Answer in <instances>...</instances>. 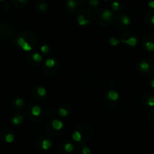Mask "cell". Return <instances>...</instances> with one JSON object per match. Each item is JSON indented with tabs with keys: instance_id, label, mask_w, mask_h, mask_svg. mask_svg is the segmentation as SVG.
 <instances>
[{
	"instance_id": "cell-1",
	"label": "cell",
	"mask_w": 154,
	"mask_h": 154,
	"mask_svg": "<svg viewBox=\"0 0 154 154\" xmlns=\"http://www.w3.org/2000/svg\"><path fill=\"white\" fill-rule=\"evenodd\" d=\"M102 18L104 20H106V21H110L113 18V14H112L111 11H109V10H104L103 12H102Z\"/></svg>"
},
{
	"instance_id": "cell-2",
	"label": "cell",
	"mask_w": 154,
	"mask_h": 154,
	"mask_svg": "<svg viewBox=\"0 0 154 154\" xmlns=\"http://www.w3.org/2000/svg\"><path fill=\"white\" fill-rule=\"evenodd\" d=\"M121 41L123 43L127 44H128L130 46H135L137 44V43H138V41H137V39L135 37H131V38H129L127 40H121Z\"/></svg>"
},
{
	"instance_id": "cell-3",
	"label": "cell",
	"mask_w": 154,
	"mask_h": 154,
	"mask_svg": "<svg viewBox=\"0 0 154 154\" xmlns=\"http://www.w3.org/2000/svg\"><path fill=\"white\" fill-rule=\"evenodd\" d=\"M52 126L54 129L56 130H60L63 126V124L61 121L58 120H53L52 121Z\"/></svg>"
},
{
	"instance_id": "cell-4",
	"label": "cell",
	"mask_w": 154,
	"mask_h": 154,
	"mask_svg": "<svg viewBox=\"0 0 154 154\" xmlns=\"http://www.w3.org/2000/svg\"><path fill=\"white\" fill-rule=\"evenodd\" d=\"M108 96L110 100L116 101L118 99H119V94H118L116 91L111 90V91H109V92L108 94Z\"/></svg>"
},
{
	"instance_id": "cell-5",
	"label": "cell",
	"mask_w": 154,
	"mask_h": 154,
	"mask_svg": "<svg viewBox=\"0 0 154 154\" xmlns=\"http://www.w3.org/2000/svg\"><path fill=\"white\" fill-rule=\"evenodd\" d=\"M139 68L141 71H143V72H147V71L150 68V65L147 62L143 61V62H141L140 63Z\"/></svg>"
},
{
	"instance_id": "cell-6",
	"label": "cell",
	"mask_w": 154,
	"mask_h": 154,
	"mask_svg": "<svg viewBox=\"0 0 154 154\" xmlns=\"http://www.w3.org/2000/svg\"><path fill=\"white\" fill-rule=\"evenodd\" d=\"M41 108L39 106H34L31 110L32 114L35 116H38L41 114Z\"/></svg>"
},
{
	"instance_id": "cell-7",
	"label": "cell",
	"mask_w": 154,
	"mask_h": 154,
	"mask_svg": "<svg viewBox=\"0 0 154 154\" xmlns=\"http://www.w3.org/2000/svg\"><path fill=\"white\" fill-rule=\"evenodd\" d=\"M23 120V117L21 115H17L16 116H14L12 119V123L15 125H19L20 123H22Z\"/></svg>"
},
{
	"instance_id": "cell-8",
	"label": "cell",
	"mask_w": 154,
	"mask_h": 154,
	"mask_svg": "<svg viewBox=\"0 0 154 154\" xmlns=\"http://www.w3.org/2000/svg\"><path fill=\"white\" fill-rule=\"evenodd\" d=\"M51 145H52V144L49 140H44L42 141V146L41 147L44 150H48L51 147Z\"/></svg>"
},
{
	"instance_id": "cell-9",
	"label": "cell",
	"mask_w": 154,
	"mask_h": 154,
	"mask_svg": "<svg viewBox=\"0 0 154 154\" xmlns=\"http://www.w3.org/2000/svg\"><path fill=\"white\" fill-rule=\"evenodd\" d=\"M77 20H78V23H79V24L81 25V26H84V25H86L87 24V23H90L89 20H85L84 17L83 16V15H80L77 17Z\"/></svg>"
},
{
	"instance_id": "cell-10",
	"label": "cell",
	"mask_w": 154,
	"mask_h": 154,
	"mask_svg": "<svg viewBox=\"0 0 154 154\" xmlns=\"http://www.w3.org/2000/svg\"><path fill=\"white\" fill-rule=\"evenodd\" d=\"M66 4L70 9H75L77 6V2L75 0H68Z\"/></svg>"
},
{
	"instance_id": "cell-11",
	"label": "cell",
	"mask_w": 154,
	"mask_h": 154,
	"mask_svg": "<svg viewBox=\"0 0 154 154\" xmlns=\"http://www.w3.org/2000/svg\"><path fill=\"white\" fill-rule=\"evenodd\" d=\"M72 138H73V139L75 141H81V138H82V136H81V134L79 132H77V131H75L74 133H73V135H72Z\"/></svg>"
},
{
	"instance_id": "cell-12",
	"label": "cell",
	"mask_w": 154,
	"mask_h": 154,
	"mask_svg": "<svg viewBox=\"0 0 154 154\" xmlns=\"http://www.w3.org/2000/svg\"><path fill=\"white\" fill-rule=\"evenodd\" d=\"M46 65L48 67V68H53L56 65V62L54 60H53V59H49V60H47L45 63Z\"/></svg>"
},
{
	"instance_id": "cell-13",
	"label": "cell",
	"mask_w": 154,
	"mask_h": 154,
	"mask_svg": "<svg viewBox=\"0 0 154 154\" xmlns=\"http://www.w3.org/2000/svg\"><path fill=\"white\" fill-rule=\"evenodd\" d=\"M146 48L149 51H154V44L151 41H147L145 44Z\"/></svg>"
},
{
	"instance_id": "cell-14",
	"label": "cell",
	"mask_w": 154,
	"mask_h": 154,
	"mask_svg": "<svg viewBox=\"0 0 154 154\" xmlns=\"http://www.w3.org/2000/svg\"><path fill=\"white\" fill-rule=\"evenodd\" d=\"M32 59H33V60L35 61V62H40L42 60V56L38 53H35L32 55Z\"/></svg>"
},
{
	"instance_id": "cell-15",
	"label": "cell",
	"mask_w": 154,
	"mask_h": 154,
	"mask_svg": "<svg viewBox=\"0 0 154 154\" xmlns=\"http://www.w3.org/2000/svg\"><path fill=\"white\" fill-rule=\"evenodd\" d=\"M65 150L66 152L71 153V152H72L73 150H74V146L71 143H67L65 146Z\"/></svg>"
},
{
	"instance_id": "cell-16",
	"label": "cell",
	"mask_w": 154,
	"mask_h": 154,
	"mask_svg": "<svg viewBox=\"0 0 154 154\" xmlns=\"http://www.w3.org/2000/svg\"><path fill=\"white\" fill-rule=\"evenodd\" d=\"M14 136L12 134L9 133L5 136V141L8 143H11V142L14 141Z\"/></svg>"
},
{
	"instance_id": "cell-17",
	"label": "cell",
	"mask_w": 154,
	"mask_h": 154,
	"mask_svg": "<svg viewBox=\"0 0 154 154\" xmlns=\"http://www.w3.org/2000/svg\"><path fill=\"white\" fill-rule=\"evenodd\" d=\"M14 104L18 108H21L22 106L24 104V101H23V99H17L14 101Z\"/></svg>"
},
{
	"instance_id": "cell-18",
	"label": "cell",
	"mask_w": 154,
	"mask_h": 154,
	"mask_svg": "<svg viewBox=\"0 0 154 154\" xmlns=\"http://www.w3.org/2000/svg\"><path fill=\"white\" fill-rule=\"evenodd\" d=\"M37 93L40 96H44L46 95V90L44 87H39L37 90Z\"/></svg>"
},
{
	"instance_id": "cell-19",
	"label": "cell",
	"mask_w": 154,
	"mask_h": 154,
	"mask_svg": "<svg viewBox=\"0 0 154 154\" xmlns=\"http://www.w3.org/2000/svg\"><path fill=\"white\" fill-rule=\"evenodd\" d=\"M121 21L125 26H127L130 23V19L127 16H123L121 18Z\"/></svg>"
},
{
	"instance_id": "cell-20",
	"label": "cell",
	"mask_w": 154,
	"mask_h": 154,
	"mask_svg": "<svg viewBox=\"0 0 154 154\" xmlns=\"http://www.w3.org/2000/svg\"><path fill=\"white\" fill-rule=\"evenodd\" d=\"M120 41H121L117 40V39H116V38H110V44H111V45H113V46H116Z\"/></svg>"
},
{
	"instance_id": "cell-21",
	"label": "cell",
	"mask_w": 154,
	"mask_h": 154,
	"mask_svg": "<svg viewBox=\"0 0 154 154\" xmlns=\"http://www.w3.org/2000/svg\"><path fill=\"white\" fill-rule=\"evenodd\" d=\"M59 113H60V114L62 116H65L68 115V112L66 109L65 108H60V110H59Z\"/></svg>"
},
{
	"instance_id": "cell-22",
	"label": "cell",
	"mask_w": 154,
	"mask_h": 154,
	"mask_svg": "<svg viewBox=\"0 0 154 154\" xmlns=\"http://www.w3.org/2000/svg\"><path fill=\"white\" fill-rule=\"evenodd\" d=\"M112 8L114 11H118V10L120 9V3L117 2H113V4H112Z\"/></svg>"
},
{
	"instance_id": "cell-23",
	"label": "cell",
	"mask_w": 154,
	"mask_h": 154,
	"mask_svg": "<svg viewBox=\"0 0 154 154\" xmlns=\"http://www.w3.org/2000/svg\"><path fill=\"white\" fill-rule=\"evenodd\" d=\"M41 51L44 53H47V52L49 51V47H47V45H44L41 47Z\"/></svg>"
},
{
	"instance_id": "cell-24",
	"label": "cell",
	"mask_w": 154,
	"mask_h": 154,
	"mask_svg": "<svg viewBox=\"0 0 154 154\" xmlns=\"http://www.w3.org/2000/svg\"><path fill=\"white\" fill-rule=\"evenodd\" d=\"M148 105H150V107H153L154 106V97H150L149 99H148Z\"/></svg>"
},
{
	"instance_id": "cell-25",
	"label": "cell",
	"mask_w": 154,
	"mask_h": 154,
	"mask_svg": "<svg viewBox=\"0 0 154 154\" xmlns=\"http://www.w3.org/2000/svg\"><path fill=\"white\" fill-rule=\"evenodd\" d=\"M82 152H83V154H90V148H88L87 147H84L82 150Z\"/></svg>"
},
{
	"instance_id": "cell-26",
	"label": "cell",
	"mask_w": 154,
	"mask_h": 154,
	"mask_svg": "<svg viewBox=\"0 0 154 154\" xmlns=\"http://www.w3.org/2000/svg\"><path fill=\"white\" fill-rule=\"evenodd\" d=\"M98 4H99L98 0H90V5H91L96 6V5H98Z\"/></svg>"
},
{
	"instance_id": "cell-27",
	"label": "cell",
	"mask_w": 154,
	"mask_h": 154,
	"mask_svg": "<svg viewBox=\"0 0 154 154\" xmlns=\"http://www.w3.org/2000/svg\"><path fill=\"white\" fill-rule=\"evenodd\" d=\"M47 4L46 3H41V5H40V9L41 10V11H45L46 9H47Z\"/></svg>"
},
{
	"instance_id": "cell-28",
	"label": "cell",
	"mask_w": 154,
	"mask_h": 154,
	"mask_svg": "<svg viewBox=\"0 0 154 154\" xmlns=\"http://www.w3.org/2000/svg\"><path fill=\"white\" fill-rule=\"evenodd\" d=\"M149 6L152 8H154V1H150L149 3H148Z\"/></svg>"
},
{
	"instance_id": "cell-29",
	"label": "cell",
	"mask_w": 154,
	"mask_h": 154,
	"mask_svg": "<svg viewBox=\"0 0 154 154\" xmlns=\"http://www.w3.org/2000/svg\"><path fill=\"white\" fill-rule=\"evenodd\" d=\"M151 86L154 88V79H153L152 81H151Z\"/></svg>"
},
{
	"instance_id": "cell-30",
	"label": "cell",
	"mask_w": 154,
	"mask_h": 154,
	"mask_svg": "<svg viewBox=\"0 0 154 154\" xmlns=\"http://www.w3.org/2000/svg\"><path fill=\"white\" fill-rule=\"evenodd\" d=\"M151 23H153V24H154V16H153L151 17Z\"/></svg>"
},
{
	"instance_id": "cell-31",
	"label": "cell",
	"mask_w": 154,
	"mask_h": 154,
	"mask_svg": "<svg viewBox=\"0 0 154 154\" xmlns=\"http://www.w3.org/2000/svg\"><path fill=\"white\" fill-rule=\"evenodd\" d=\"M18 1H19L20 2H24L26 1V0H18Z\"/></svg>"
},
{
	"instance_id": "cell-32",
	"label": "cell",
	"mask_w": 154,
	"mask_h": 154,
	"mask_svg": "<svg viewBox=\"0 0 154 154\" xmlns=\"http://www.w3.org/2000/svg\"><path fill=\"white\" fill-rule=\"evenodd\" d=\"M2 1H4V0H0V2H2Z\"/></svg>"
},
{
	"instance_id": "cell-33",
	"label": "cell",
	"mask_w": 154,
	"mask_h": 154,
	"mask_svg": "<svg viewBox=\"0 0 154 154\" xmlns=\"http://www.w3.org/2000/svg\"><path fill=\"white\" fill-rule=\"evenodd\" d=\"M105 1H107V0H105Z\"/></svg>"
}]
</instances>
